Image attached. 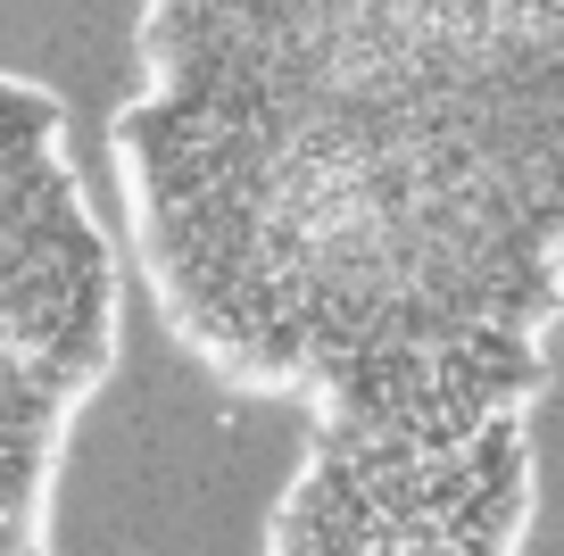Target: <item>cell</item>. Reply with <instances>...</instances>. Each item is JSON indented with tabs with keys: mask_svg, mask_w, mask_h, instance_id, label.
Wrapping results in <instances>:
<instances>
[{
	"mask_svg": "<svg viewBox=\"0 0 564 556\" xmlns=\"http://www.w3.org/2000/svg\"><path fill=\"white\" fill-rule=\"evenodd\" d=\"M540 523V424L366 432L300 424L258 556H523Z\"/></svg>",
	"mask_w": 564,
	"mask_h": 556,
	"instance_id": "obj_3",
	"label": "cell"
},
{
	"mask_svg": "<svg viewBox=\"0 0 564 556\" xmlns=\"http://www.w3.org/2000/svg\"><path fill=\"white\" fill-rule=\"evenodd\" d=\"M124 266L232 399L540 424L564 332V0H141Z\"/></svg>",
	"mask_w": 564,
	"mask_h": 556,
	"instance_id": "obj_1",
	"label": "cell"
},
{
	"mask_svg": "<svg viewBox=\"0 0 564 556\" xmlns=\"http://www.w3.org/2000/svg\"><path fill=\"white\" fill-rule=\"evenodd\" d=\"M124 349V233L100 225L67 100L0 67V556H51L75 424Z\"/></svg>",
	"mask_w": 564,
	"mask_h": 556,
	"instance_id": "obj_2",
	"label": "cell"
}]
</instances>
